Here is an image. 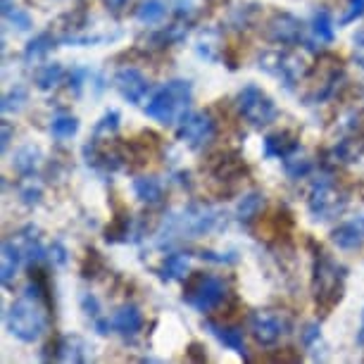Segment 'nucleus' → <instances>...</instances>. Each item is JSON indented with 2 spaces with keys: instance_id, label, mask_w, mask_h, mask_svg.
<instances>
[{
  "instance_id": "2",
  "label": "nucleus",
  "mask_w": 364,
  "mask_h": 364,
  "mask_svg": "<svg viewBox=\"0 0 364 364\" xmlns=\"http://www.w3.org/2000/svg\"><path fill=\"white\" fill-rule=\"evenodd\" d=\"M222 215L212 208H205L200 203H191L188 208H183L181 212H174L164 219L162 229L157 231V243L160 245H171L174 240H191V238H200L205 233L215 231Z\"/></svg>"
},
{
  "instance_id": "33",
  "label": "nucleus",
  "mask_w": 364,
  "mask_h": 364,
  "mask_svg": "<svg viewBox=\"0 0 364 364\" xmlns=\"http://www.w3.org/2000/svg\"><path fill=\"white\" fill-rule=\"evenodd\" d=\"M362 153H364V148L357 146L353 139H343L338 141V146L333 148V157L341 162H357L362 157Z\"/></svg>"
},
{
  "instance_id": "18",
  "label": "nucleus",
  "mask_w": 364,
  "mask_h": 364,
  "mask_svg": "<svg viewBox=\"0 0 364 364\" xmlns=\"http://www.w3.org/2000/svg\"><path fill=\"white\" fill-rule=\"evenodd\" d=\"M24 259V252L19 245H15L12 240H5L3 243V267H0V279H3V286H10L12 279L17 277L19 262Z\"/></svg>"
},
{
  "instance_id": "49",
  "label": "nucleus",
  "mask_w": 364,
  "mask_h": 364,
  "mask_svg": "<svg viewBox=\"0 0 364 364\" xmlns=\"http://www.w3.org/2000/svg\"><path fill=\"white\" fill-rule=\"evenodd\" d=\"M357 343L364 346V310H362V328H360V333H357Z\"/></svg>"
},
{
  "instance_id": "41",
  "label": "nucleus",
  "mask_w": 364,
  "mask_h": 364,
  "mask_svg": "<svg viewBox=\"0 0 364 364\" xmlns=\"http://www.w3.org/2000/svg\"><path fill=\"white\" fill-rule=\"evenodd\" d=\"M353 43H355V58H357V65L364 67V29H360L353 36Z\"/></svg>"
},
{
  "instance_id": "4",
  "label": "nucleus",
  "mask_w": 364,
  "mask_h": 364,
  "mask_svg": "<svg viewBox=\"0 0 364 364\" xmlns=\"http://www.w3.org/2000/svg\"><path fill=\"white\" fill-rule=\"evenodd\" d=\"M346 288V267L328 257L326 252H317L314 259V277H312V291L314 300L321 314H328L343 298Z\"/></svg>"
},
{
  "instance_id": "45",
  "label": "nucleus",
  "mask_w": 364,
  "mask_h": 364,
  "mask_svg": "<svg viewBox=\"0 0 364 364\" xmlns=\"http://www.w3.org/2000/svg\"><path fill=\"white\" fill-rule=\"evenodd\" d=\"M22 200L26 203V205H38V200H41V191L38 188H24L22 191Z\"/></svg>"
},
{
  "instance_id": "27",
  "label": "nucleus",
  "mask_w": 364,
  "mask_h": 364,
  "mask_svg": "<svg viewBox=\"0 0 364 364\" xmlns=\"http://www.w3.org/2000/svg\"><path fill=\"white\" fill-rule=\"evenodd\" d=\"M77 132H79V119L72 114H58L50 122V134H53V139H58V141L72 139Z\"/></svg>"
},
{
  "instance_id": "32",
  "label": "nucleus",
  "mask_w": 364,
  "mask_h": 364,
  "mask_svg": "<svg viewBox=\"0 0 364 364\" xmlns=\"http://www.w3.org/2000/svg\"><path fill=\"white\" fill-rule=\"evenodd\" d=\"M284 169H286L288 178L298 181V178H305L312 171V162L305 160V157L291 155V157H286V160H284Z\"/></svg>"
},
{
  "instance_id": "10",
  "label": "nucleus",
  "mask_w": 364,
  "mask_h": 364,
  "mask_svg": "<svg viewBox=\"0 0 364 364\" xmlns=\"http://www.w3.org/2000/svg\"><path fill=\"white\" fill-rule=\"evenodd\" d=\"M112 84L117 88V93H119L127 102H132V105L146 102L148 93H150L148 79L143 77V72H139L136 67H122V70H117V74L112 77Z\"/></svg>"
},
{
  "instance_id": "17",
  "label": "nucleus",
  "mask_w": 364,
  "mask_h": 364,
  "mask_svg": "<svg viewBox=\"0 0 364 364\" xmlns=\"http://www.w3.org/2000/svg\"><path fill=\"white\" fill-rule=\"evenodd\" d=\"M136 198H139L141 203H148V205H160L164 200V186L160 178L155 176H139L134 178L132 183Z\"/></svg>"
},
{
  "instance_id": "35",
  "label": "nucleus",
  "mask_w": 364,
  "mask_h": 364,
  "mask_svg": "<svg viewBox=\"0 0 364 364\" xmlns=\"http://www.w3.org/2000/svg\"><path fill=\"white\" fill-rule=\"evenodd\" d=\"M102 272H105V262H102V257L95 250H88L86 257H84V264H81V277L95 279V277H100Z\"/></svg>"
},
{
  "instance_id": "28",
  "label": "nucleus",
  "mask_w": 364,
  "mask_h": 364,
  "mask_svg": "<svg viewBox=\"0 0 364 364\" xmlns=\"http://www.w3.org/2000/svg\"><path fill=\"white\" fill-rule=\"evenodd\" d=\"M3 17L8 19L10 24H15L19 31H29L33 26V19L26 10L17 8L12 0H3Z\"/></svg>"
},
{
  "instance_id": "47",
  "label": "nucleus",
  "mask_w": 364,
  "mask_h": 364,
  "mask_svg": "<svg viewBox=\"0 0 364 364\" xmlns=\"http://www.w3.org/2000/svg\"><path fill=\"white\" fill-rule=\"evenodd\" d=\"M102 3L107 5V10L122 12V10H127V8H129V3H134V0H102Z\"/></svg>"
},
{
  "instance_id": "22",
  "label": "nucleus",
  "mask_w": 364,
  "mask_h": 364,
  "mask_svg": "<svg viewBox=\"0 0 364 364\" xmlns=\"http://www.w3.org/2000/svg\"><path fill=\"white\" fill-rule=\"evenodd\" d=\"M65 77V70L60 67L58 63H48V65H41L36 72H33V84H36L41 91H50L63 81Z\"/></svg>"
},
{
  "instance_id": "14",
  "label": "nucleus",
  "mask_w": 364,
  "mask_h": 364,
  "mask_svg": "<svg viewBox=\"0 0 364 364\" xmlns=\"http://www.w3.org/2000/svg\"><path fill=\"white\" fill-rule=\"evenodd\" d=\"M109 321H112V331L122 338H136L143 331V312L136 305H122Z\"/></svg>"
},
{
  "instance_id": "42",
  "label": "nucleus",
  "mask_w": 364,
  "mask_h": 364,
  "mask_svg": "<svg viewBox=\"0 0 364 364\" xmlns=\"http://www.w3.org/2000/svg\"><path fill=\"white\" fill-rule=\"evenodd\" d=\"M178 17H191L196 12V0H174Z\"/></svg>"
},
{
  "instance_id": "5",
  "label": "nucleus",
  "mask_w": 364,
  "mask_h": 364,
  "mask_svg": "<svg viewBox=\"0 0 364 364\" xmlns=\"http://www.w3.org/2000/svg\"><path fill=\"white\" fill-rule=\"evenodd\" d=\"M226 298V281L217 274L196 272L188 274L183 286V302L193 307L196 312H212Z\"/></svg>"
},
{
  "instance_id": "46",
  "label": "nucleus",
  "mask_w": 364,
  "mask_h": 364,
  "mask_svg": "<svg viewBox=\"0 0 364 364\" xmlns=\"http://www.w3.org/2000/svg\"><path fill=\"white\" fill-rule=\"evenodd\" d=\"M188 357H191V360H198V362L208 360V355H205V350H203L200 343H193V346L188 348Z\"/></svg>"
},
{
  "instance_id": "25",
  "label": "nucleus",
  "mask_w": 364,
  "mask_h": 364,
  "mask_svg": "<svg viewBox=\"0 0 364 364\" xmlns=\"http://www.w3.org/2000/svg\"><path fill=\"white\" fill-rule=\"evenodd\" d=\"M264 208V196L262 193H248L243 196V200L238 203V210H236V217L240 222H252L255 217H259V212Z\"/></svg>"
},
{
  "instance_id": "20",
  "label": "nucleus",
  "mask_w": 364,
  "mask_h": 364,
  "mask_svg": "<svg viewBox=\"0 0 364 364\" xmlns=\"http://www.w3.org/2000/svg\"><path fill=\"white\" fill-rule=\"evenodd\" d=\"M310 31H312V38L317 43H333L336 33H333V19H331V12L328 10H317L312 15V22H310Z\"/></svg>"
},
{
  "instance_id": "12",
  "label": "nucleus",
  "mask_w": 364,
  "mask_h": 364,
  "mask_svg": "<svg viewBox=\"0 0 364 364\" xmlns=\"http://www.w3.org/2000/svg\"><path fill=\"white\" fill-rule=\"evenodd\" d=\"M250 331L259 346H274L288 331V319L277 312H257L252 314Z\"/></svg>"
},
{
  "instance_id": "9",
  "label": "nucleus",
  "mask_w": 364,
  "mask_h": 364,
  "mask_svg": "<svg viewBox=\"0 0 364 364\" xmlns=\"http://www.w3.org/2000/svg\"><path fill=\"white\" fill-rule=\"evenodd\" d=\"M259 70L272 74L274 79H279L288 91H293L295 84L302 77V60L295 58L291 53H264L259 58Z\"/></svg>"
},
{
  "instance_id": "40",
  "label": "nucleus",
  "mask_w": 364,
  "mask_h": 364,
  "mask_svg": "<svg viewBox=\"0 0 364 364\" xmlns=\"http://www.w3.org/2000/svg\"><path fill=\"white\" fill-rule=\"evenodd\" d=\"M81 307H84V312L88 314V317H93V319L100 317V302L95 300V295L86 293L84 298H81Z\"/></svg>"
},
{
  "instance_id": "30",
  "label": "nucleus",
  "mask_w": 364,
  "mask_h": 364,
  "mask_svg": "<svg viewBox=\"0 0 364 364\" xmlns=\"http://www.w3.org/2000/svg\"><path fill=\"white\" fill-rule=\"evenodd\" d=\"M219 33L217 31H205L200 38H198V46L196 50L200 58L210 60V63H215V60L219 58V50H222V46H219Z\"/></svg>"
},
{
  "instance_id": "23",
  "label": "nucleus",
  "mask_w": 364,
  "mask_h": 364,
  "mask_svg": "<svg viewBox=\"0 0 364 364\" xmlns=\"http://www.w3.org/2000/svg\"><path fill=\"white\" fill-rule=\"evenodd\" d=\"M183 36H186V29L181 24H174V26H164V29L150 33L146 38V43H150V48H169L178 43Z\"/></svg>"
},
{
  "instance_id": "36",
  "label": "nucleus",
  "mask_w": 364,
  "mask_h": 364,
  "mask_svg": "<svg viewBox=\"0 0 364 364\" xmlns=\"http://www.w3.org/2000/svg\"><path fill=\"white\" fill-rule=\"evenodd\" d=\"M117 129H119V112H117V109H109L98 124H95L93 134H95V139H100V136H107L109 139V134H114Z\"/></svg>"
},
{
  "instance_id": "19",
  "label": "nucleus",
  "mask_w": 364,
  "mask_h": 364,
  "mask_svg": "<svg viewBox=\"0 0 364 364\" xmlns=\"http://www.w3.org/2000/svg\"><path fill=\"white\" fill-rule=\"evenodd\" d=\"M162 281H178L183 277H188V255L183 252H171V255L164 257V262L157 269Z\"/></svg>"
},
{
  "instance_id": "26",
  "label": "nucleus",
  "mask_w": 364,
  "mask_h": 364,
  "mask_svg": "<svg viewBox=\"0 0 364 364\" xmlns=\"http://www.w3.org/2000/svg\"><path fill=\"white\" fill-rule=\"evenodd\" d=\"M53 48H55L53 33L50 31H43V33H38V36L33 38L29 46H26L24 60H26V63H31V60H41V58H46V55L50 53Z\"/></svg>"
},
{
  "instance_id": "21",
  "label": "nucleus",
  "mask_w": 364,
  "mask_h": 364,
  "mask_svg": "<svg viewBox=\"0 0 364 364\" xmlns=\"http://www.w3.org/2000/svg\"><path fill=\"white\" fill-rule=\"evenodd\" d=\"M164 17H167V3L164 0H143L136 8V19L146 26L160 24Z\"/></svg>"
},
{
  "instance_id": "39",
  "label": "nucleus",
  "mask_w": 364,
  "mask_h": 364,
  "mask_svg": "<svg viewBox=\"0 0 364 364\" xmlns=\"http://www.w3.org/2000/svg\"><path fill=\"white\" fill-rule=\"evenodd\" d=\"M364 15V0H348V10H346V15L341 17V26H348V24H353L357 22Z\"/></svg>"
},
{
  "instance_id": "7",
  "label": "nucleus",
  "mask_w": 364,
  "mask_h": 364,
  "mask_svg": "<svg viewBox=\"0 0 364 364\" xmlns=\"http://www.w3.org/2000/svg\"><path fill=\"white\" fill-rule=\"evenodd\" d=\"M236 107H238L240 117L255 129L269 127L279 117V109L274 105V100L255 84H248L236 95Z\"/></svg>"
},
{
  "instance_id": "8",
  "label": "nucleus",
  "mask_w": 364,
  "mask_h": 364,
  "mask_svg": "<svg viewBox=\"0 0 364 364\" xmlns=\"http://www.w3.org/2000/svg\"><path fill=\"white\" fill-rule=\"evenodd\" d=\"M176 134H178V139L183 143H188L193 150H200L208 146L210 141H215L217 124H215V119L205 112H188L178 122Z\"/></svg>"
},
{
  "instance_id": "16",
  "label": "nucleus",
  "mask_w": 364,
  "mask_h": 364,
  "mask_svg": "<svg viewBox=\"0 0 364 364\" xmlns=\"http://www.w3.org/2000/svg\"><path fill=\"white\" fill-rule=\"evenodd\" d=\"M205 328L215 336V338L226 346L233 353H240L245 355V333L243 328L236 326V324H217V321H205Z\"/></svg>"
},
{
  "instance_id": "44",
  "label": "nucleus",
  "mask_w": 364,
  "mask_h": 364,
  "mask_svg": "<svg viewBox=\"0 0 364 364\" xmlns=\"http://www.w3.org/2000/svg\"><path fill=\"white\" fill-rule=\"evenodd\" d=\"M48 252H50V257H53V262H55V264H65V262H67V250H65L60 243H53V245H50V250H48Z\"/></svg>"
},
{
  "instance_id": "43",
  "label": "nucleus",
  "mask_w": 364,
  "mask_h": 364,
  "mask_svg": "<svg viewBox=\"0 0 364 364\" xmlns=\"http://www.w3.org/2000/svg\"><path fill=\"white\" fill-rule=\"evenodd\" d=\"M317 338H319V324H307L305 331H302V343L310 348Z\"/></svg>"
},
{
  "instance_id": "34",
  "label": "nucleus",
  "mask_w": 364,
  "mask_h": 364,
  "mask_svg": "<svg viewBox=\"0 0 364 364\" xmlns=\"http://www.w3.org/2000/svg\"><path fill=\"white\" fill-rule=\"evenodd\" d=\"M22 252H24V259L29 262V267L33 264H41L46 259V248L41 245V240L38 238H33V236H24V245H22Z\"/></svg>"
},
{
  "instance_id": "3",
  "label": "nucleus",
  "mask_w": 364,
  "mask_h": 364,
  "mask_svg": "<svg viewBox=\"0 0 364 364\" xmlns=\"http://www.w3.org/2000/svg\"><path fill=\"white\" fill-rule=\"evenodd\" d=\"M193 100V86L186 79H171L150 93L146 102V114L164 127L178 124L188 114V105Z\"/></svg>"
},
{
  "instance_id": "13",
  "label": "nucleus",
  "mask_w": 364,
  "mask_h": 364,
  "mask_svg": "<svg viewBox=\"0 0 364 364\" xmlns=\"http://www.w3.org/2000/svg\"><path fill=\"white\" fill-rule=\"evenodd\" d=\"M331 240L341 250H360L364 245V212L336 226L331 231Z\"/></svg>"
},
{
  "instance_id": "1",
  "label": "nucleus",
  "mask_w": 364,
  "mask_h": 364,
  "mask_svg": "<svg viewBox=\"0 0 364 364\" xmlns=\"http://www.w3.org/2000/svg\"><path fill=\"white\" fill-rule=\"evenodd\" d=\"M48 279L38 264L31 267V281L22 298H17L5 312V324L10 333L22 343H36L48 328Z\"/></svg>"
},
{
  "instance_id": "31",
  "label": "nucleus",
  "mask_w": 364,
  "mask_h": 364,
  "mask_svg": "<svg viewBox=\"0 0 364 364\" xmlns=\"http://www.w3.org/2000/svg\"><path fill=\"white\" fill-rule=\"evenodd\" d=\"M132 217L124 215V217H114V222L107 226L105 231V240L107 243H119V240H129L132 236Z\"/></svg>"
},
{
  "instance_id": "24",
  "label": "nucleus",
  "mask_w": 364,
  "mask_h": 364,
  "mask_svg": "<svg viewBox=\"0 0 364 364\" xmlns=\"http://www.w3.org/2000/svg\"><path fill=\"white\" fill-rule=\"evenodd\" d=\"M38 160H41V150L33 148V146H24V148H19L15 153V160H12V164H15V169L19 171V174L29 176V174L36 171Z\"/></svg>"
},
{
  "instance_id": "15",
  "label": "nucleus",
  "mask_w": 364,
  "mask_h": 364,
  "mask_svg": "<svg viewBox=\"0 0 364 364\" xmlns=\"http://www.w3.org/2000/svg\"><path fill=\"white\" fill-rule=\"evenodd\" d=\"M298 150H300V139L293 132H274L264 139V155L267 157L286 160V157L295 155Z\"/></svg>"
},
{
  "instance_id": "38",
  "label": "nucleus",
  "mask_w": 364,
  "mask_h": 364,
  "mask_svg": "<svg viewBox=\"0 0 364 364\" xmlns=\"http://www.w3.org/2000/svg\"><path fill=\"white\" fill-rule=\"evenodd\" d=\"M93 74L91 70H86V67H74V70L70 72V91L74 95H79L81 93V88H84V84L88 79H91Z\"/></svg>"
},
{
  "instance_id": "11",
  "label": "nucleus",
  "mask_w": 364,
  "mask_h": 364,
  "mask_svg": "<svg viewBox=\"0 0 364 364\" xmlns=\"http://www.w3.org/2000/svg\"><path fill=\"white\" fill-rule=\"evenodd\" d=\"M267 38L272 43H281V46H295L302 41V22L298 17L288 15V12H277L269 22H267Z\"/></svg>"
},
{
  "instance_id": "6",
  "label": "nucleus",
  "mask_w": 364,
  "mask_h": 364,
  "mask_svg": "<svg viewBox=\"0 0 364 364\" xmlns=\"http://www.w3.org/2000/svg\"><path fill=\"white\" fill-rule=\"evenodd\" d=\"M350 203L348 193L343 188L336 186V181L331 176H321L319 181L312 183L310 191V215L317 222H328L336 219L346 212Z\"/></svg>"
},
{
  "instance_id": "48",
  "label": "nucleus",
  "mask_w": 364,
  "mask_h": 364,
  "mask_svg": "<svg viewBox=\"0 0 364 364\" xmlns=\"http://www.w3.org/2000/svg\"><path fill=\"white\" fill-rule=\"evenodd\" d=\"M10 136H12V129H10L8 124H3V150H8Z\"/></svg>"
},
{
  "instance_id": "37",
  "label": "nucleus",
  "mask_w": 364,
  "mask_h": 364,
  "mask_svg": "<svg viewBox=\"0 0 364 364\" xmlns=\"http://www.w3.org/2000/svg\"><path fill=\"white\" fill-rule=\"evenodd\" d=\"M24 102H26V91H24V88L15 86V91L5 93V98H3V112L5 114L19 112V109L24 107Z\"/></svg>"
},
{
  "instance_id": "29",
  "label": "nucleus",
  "mask_w": 364,
  "mask_h": 364,
  "mask_svg": "<svg viewBox=\"0 0 364 364\" xmlns=\"http://www.w3.org/2000/svg\"><path fill=\"white\" fill-rule=\"evenodd\" d=\"M60 360H67V362H86V343L72 336V338H63L60 343Z\"/></svg>"
}]
</instances>
